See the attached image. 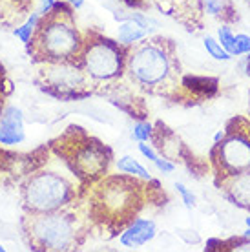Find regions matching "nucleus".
I'll return each mask as SVG.
<instances>
[{
	"mask_svg": "<svg viewBox=\"0 0 250 252\" xmlns=\"http://www.w3.org/2000/svg\"><path fill=\"white\" fill-rule=\"evenodd\" d=\"M84 195L92 227L106 232L110 238L130 227L150 203L161 205L166 199L157 181H144L125 172L100 177Z\"/></svg>",
	"mask_w": 250,
	"mask_h": 252,
	"instance_id": "1",
	"label": "nucleus"
},
{
	"mask_svg": "<svg viewBox=\"0 0 250 252\" xmlns=\"http://www.w3.org/2000/svg\"><path fill=\"white\" fill-rule=\"evenodd\" d=\"M125 77L144 94L183 101L181 61L172 38L154 35L128 46Z\"/></svg>",
	"mask_w": 250,
	"mask_h": 252,
	"instance_id": "2",
	"label": "nucleus"
},
{
	"mask_svg": "<svg viewBox=\"0 0 250 252\" xmlns=\"http://www.w3.org/2000/svg\"><path fill=\"white\" fill-rule=\"evenodd\" d=\"M20 225L30 249L48 252L75 251L86 241L90 228H94L86 203L81 199L55 212L24 214Z\"/></svg>",
	"mask_w": 250,
	"mask_h": 252,
	"instance_id": "3",
	"label": "nucleus"
},
{
	"mask_svg": "<svg viewBox=\"0 0 250 252\" xmlns=\"http://www.w3.org/2000/svg\"><path fill=\"white\" fill-rule=\"evenodd\" d=\"M82 48V33L77 28L69 2H55L50 11L38 17L28 53L37 64L77 63Z\"/></svg>",
	"mask_w": 250,
	"mask_h": 252,
	"instance_id": "4",
	"label": "nucleus"
},
{
	"mask_svg": "<svg viewBox=\"0 0 250 252\" xmlns=\"http://www.w3.org/2000/svg\"><path fill=\"white\" fill-rule=\"evenodd\" d=\"M50 150L62 161L84 190L106 176L113 161L112 148L100 139L90 135L79 125L68 126L59 137L53 139Z\"/></svg>",
	"mask_w": 250,
	"mask_h": 252,
	"instance_id": "5",
	"label": "nucleus"
},
{
	"mask_svg": "<svg viewBox=\"0 0 250 252\" xmlns=\"http://www.w3.org/2000/svg\"><path fill=\"white\" fill-rule=\"evenodd\" d=\"M86 194L79 181L55 170H35L20 185V199L26 214H44L69 207Z\"/></svg>",
	"mask_w": 250,
	"mask_h": 252,
	"instance_id": "6",
	"label": "nucleus"
},
{
	"mask_svg": "<svg viewBox=\"0 0 250 252\" xmlns=\"http://www.w3.org/2000/svg\"><path fill=\"white\" fill-rule=\"evenodd\" d=\"M126 50L128 46L121 44L119 40H113L95 30H88L82 33V48L77 63L94 81L95 94L100 86L110 84L117 79H125Z\"/></svg>",
	"mask_w": 250,
	"mask_h": 252,
	"instance_id": "7",
	"label": "nucleus"
},
{
	"mask_svg": "<svg viewBox=\"0 0 250 252\" xmlns=\"http://www.w3.org/2000/svg\"><path fill=\"white\" fill-rule=\"evenodd\" d=\"M214 183L250 170V117L236 115L228 119L221 141L208 154Z\"/></svg>",
	"mask_w": 250,
	"mask_h": 252,
	"instance_id": "8",
	"label": "nucleus"
},
{
	"mask_svg": "<svg viewBox=\"0 0 250 252\" xmlns=\"http://www.w3.org/2000/svg\"><path fill=\"white\" fill-rule=\"evenodd\" d=\"M38 88L61 101H79L95 94V84L79 63L42 64L37 75Z\"/></svg>",
	"mask_w": 250,
	"mask_h": 252,
	"instance_id": "9",
	"label": "nucleus"
},
{
	"mask_svg": "<svg viewBox=\"0 0 250 252\" xmlns=\"http://www.w3.org/2000/svg\"><path fill=\"white\" fill-rule=\"evenodd\" d=\"M150 141L159 156H163L164 159L172 161L174 164L187 166L190 172H195V176H201L199 159L195 158L190 152V148L185 145V141L168 125H164L163 121H157L154 125Z\"/></svg>",
	"mask_w": 250,
	"mask_h": 252,
	"instance_id": "10",
	"label": "nucleus"
},
{
	"mask_svg": "<svg viewBox=\"0 0 250 252\" xmlns=\"http://www.w3.org/2000/svg\"><path fill=\"white\" fill-rule=\"evenodd\" d=\"M128 81V79H126ZM133 84L128 81V84H123L121 79L110 82V84H104L97 90V94L104 95L108 101L119 106L121 110H125L131 117H137V119H144L146 117V106H144L143 99H139L137 95L133 94Z\"/></svg>",
	"mask_w": 250,
	"mask_h": 252,
	"instance_id": "11",
	"label": "nucleus"
},
{
	"mask_svg": "<svg viewBox=\"0 0 250 252\" xmlns=\"http://www.w3.org/2000/svg\"><path fill=\"white\" fill-rule=\"evenodd\" d=\"M157 7L166 15L174 17L177 22L187 26V30H201L205 4L203 0H157Z\"/></svg>",
	"mask_w": 250,
	"mask_h": 252,
	"instance_id": "12",
	"label": "nucleus"
},
{
	"mask_svg": "<svg viewBox=\"0 0 250 252\" xmlns=\"http://www.w3.org/2000/svg\"><path fill=\"white\" fill-rule=\"evenodd\" d=\"M214 185L232 205L250 212V170L221 179Z\"/></svg>",
	"mask_w": 250,
	"mask_h": 252,
	"instance_id": "13",
	"label": "nucleus"
},
{
	"mask_svg": "<svg viewBox=\"0 0 250 252\" xmlns=\"http://www.w3.org/2000/svg\"><path fill=\"white\" fill-rule=\"evenodd\" d=\"M157 227L156 221L146 220V218H137V220L131 223L130 227H126L119 236V241L123 247H143L148 241H152L156 238Z\"/></svg>",
	"mask_w": 250,
	"mask_h": 252,
	"instance_id": "14",
	"label": "nucleus"
},
{
	"mask_svg": "<svg viewBox=\"0 0 250 252\" xmlns=\"http://www.w3.org/2000/svg\"><path fill=\"white\" fill-rule=\"evenodd\" d=\"M216 92H218V79L197 75L183 77V101L201 102L208 97H214Z\"/></svg>",
	"mask_w": 250,
	"mask_h": 252,
	"instance_id": "15",
	"label": "nucleus"
},
{
	"mask_svg": "<svg viewBox=\"0 0 250 252\" xmlns=\"http://www.w3.org/2000/svg\"><path fill=\"white\" fill-rule=\"evenodd\" d=\"M24 141V123L19 108L9 106L2 114L0 123V143L2 145H19Z\"/></svg>",
	"mask_w": 250,
	"mask_h": 252,
	"instance_id": "16",
	"label": "nucleus"
},
{
	"mask_svg": "<svg viewBox=\"0 0 250 252\" xmlns=\"http://www.w3.org/2000/svg\"><path fill=\"white\" fill-rule=\"evenodd\" d=\"M207 251H223V252H250V238L249 236H238L230 240L219 241L210 240L207 243Z\"/></svg>",
	"mask_w": 250,
	"mask_h": 252,
	"instance_id": "17",
	"label": "nucleus"
},
{
	"mask_svg": "<svg viewBox=\"0 0 250 252\" xmlns=\"http://www.w3.org/2000/svg\"><path fill=\"white\" fill-rule=\"evenodd\" d=\"M205 13L212 15L216 19H221L225 24L236 20V9L232 7L228 0H205Z\"/></svg>",
	"mask_w": 250,
	"mask_h": 252,
	"instance_id": "18",
	"label": "nucleus"
},
{
	"mask_svg": "<svg viewBox=\"0 0 250 252\" xmlns=\"http://www.w3.org/2000/svg\"><path fill=\"white\" fill-rule=\"evenodd\" d=\"M146 33L148 32H146L141 24H137L135 20H125L123 26L119 28L117 40H119L121 44L131 46L133 42H137V40H141V38L146 37Z\"/></svg>",
	"mask_w": 250,
	"mask_h": 252,
	"instance_id": "19",
	"label": "nucleus"
},
{
	"mask_svg": "<svg viewBox=\"0 0 250 252\" xmlns=\"http://www.w3.org/2000/svg\"><path fill=\"white\" fill-rule=\"evenodd\" d=\"M117 168H119L121 172H125V174H131V176L141 177V179H144V181H152V179H154L150 172L146 170L141 163H137L133 158H130V156L121 158L119 161H117Z\"/></svg>",
	"mask_w": 250,
	"mask_h": 252,
	"instance_id": "20",
	"label": "nucleus"
},
{
	"mask_svg": "<svg viewBox=\"0 0 250 252\" xmlns=\"http://www.w3.org/2000/svg\"><path fill=\"white\" fill-rule=\"evenodd\" d=\"M203 44H205V50H207L208 55L214 57L216 61H225L226 63V61H230L232 59V55L225 50V48H223V46H221V42L216 40L214 37H210V35L203 40Z\"/></svg>",
	"mask_w": 250,
	"mask_h": 252,
	"instance_id": "21",
	"label": "nucleus"
},
{
	"mask_svg": "<svg viewBox=\"0 0 250 252\" xmlns=\"http://www.w3.org/2000/svg\"><path fill=\"white\" fill-rule=\"evenodd\" d=\"M218 40L221 42V46L225 48L232 57H239L238 53V46H236V35H232L230 28L228 26H221L218 30Z\"/></svg>",
	"mask_w": 250,
	"mask_h": 252,
	"instance_id": "22",
	"label": "nucleus"
},
{
	"mask_svg": "<svg viewBox=\"0 0 250 252\" xmlns=\"http://www.w3.org/2000/svg\"><path fill=\"white\" fill-rule=\"evenodd\" d=\"M38 17H40V13H33L22 28H17V30H15V35H17L22 42H26V44L30 42V38H31L33 32H35V26H37V22H38Z\"/></svg>",
	"mask_w": 250,
	"mask_h": 252,
	"instance_id": "23",
	"label": "nucleus"
},
{
	"mask_svg": "<svg viewBox=\"0 0 250 252\" xmlns=\"http://www.w3.org/2000/svg\"><path fill=\"white\" fill-rule=\"evenodd\" d=\"M11 94V82L6 75V68L0 63V115L4 114V104H6L7 95Z\"/></svg>",
	"mask_w": 250,
	"mask_h": 252,
	"instance_id": "24",
	"label": "nucleus"
},
{
	"mask_svg": "<svg viewBox=\"0 0 250 252\" xmlns=\"http://www.w3.org/2000/svg\"><path fill=\"white\" fill-rule=\"evenodd\" d=\"M152 130H154V125H150L148 121H139L137 125L133 126V137L137 141H150Z\"/></svg>",
	"mask_w": 250,
	"mask_h": 252,
	"instance_id": "25",
	"label": "nucleus"
},
{
	"mask_svg": "<svg viewBox=\"0 0 250 252\" xmlns=\"http://www.w3.org/2000/svg\"><path fill=\"white\" fill-rule=\"evenodd\" d=\"M175 189H177V192H179V195H181L183 203H185V207L187 208H194L195 207V195L190 192V190L185 187L183 183H175Z\"/></svg>",
	"mask_w": 250,
	"mask_h": 252,
	"instance_id": "26",
	"label": "nucleus"
},
{
	"mask_svg": "<svg viewBox=\"0 0 250 252\" xmlns=\"http://www.w3.org/2000/svg\"><path fill=\"white\" fill-rule=\"evenodd\" d=\"M236 46H238L239 55H249L250 53V37L245 33H238L236 35Z\"/></svg>",
	"mask_w": 250,
	"mask_h": 252,
	"instance_id": "27",
	"label": "nucleus"
},
{
	"mask_svg": "<svg viewBox=\"0 0 250 252\" xmlns=\"http://www.w3.org/2000/svg\"><path fill=\"white\" fill-rule=\"evenodd\" d=\"M55 6V0H42V7H40V15L46 11H50L51 7Z\"/></svg>",
	"mask_w": 250,
	"mask_h": 252,
	"instance_id": "28",
	"label": "nucleus"
},
{
	"mask_svg": "<svg viewBox=\"0 0 250 252\" xmlns=\"http://www.w3.org/2000/svg\"><path fill=\"white\" fill-rule=\"evenodd\" d=\"M68 2L73 9H79V7H82V4H84V0H68Z\"/></svg>",
	"mask_w": 250,
	"mask_h": 252,
	"instance_id": "29",
	"label": "nucleus"
},
{
	"mask_svg": "<svg viewBox=\"0 0 250 252\" xmlns=\"http://www.w3.org/2000/svg\"><path fill=\"white\" fill-rule=\"evenodd\" d=\"M245 225H247V230H245L243 234L250 238V218H247V220H245Z\"/></svg>",
	"mask_w": 250,
	"mask_h": 252,
	"instance_id": "30",
	"label": "nucleus"
},
{
	"mask_svg": "<svg viewBox=\"0 0 250 252\" xmlns=\"http://www.w3.org/2000/svg\"><path fill=\"white\" fill-rule=\"evenodd\" d=\"M126 2H130L131 6H133V4H135V6H137V4H139V0H126Z\"/></svg>",
	"mask_w": 250,
	"mask_h": 252,
	"instance_id": "31",
	"label": "nucleus"
},
{
	"mask_svg": "<svg viewBox=\"0 0 250 252\" xmlns=\"http://www.w3.org/2000/svg\"><path fill=\"white\" fill-rule=\"evenodd\" d=\"M249 117H250V90H249Z\"/></svg>",
	"mask_w": 250,
	"mask_h": 252,
	"instance_id": "32",
	"label": "nucleus"
},
{
	"mask_svg": "<svg viewBox=\"0 0 250 252\" xmlns=\"http://www.w3.org/2000/svg\"><path fill=\"white\" fill-rule=\"evenodd\" d=\"M0 252H4V247H0Z\"/></svg>",
	"mask_w": 250,
	"mask_h": 252,
	"instance_id": "33",
	"label": "nucleus"
}]
</instances>
